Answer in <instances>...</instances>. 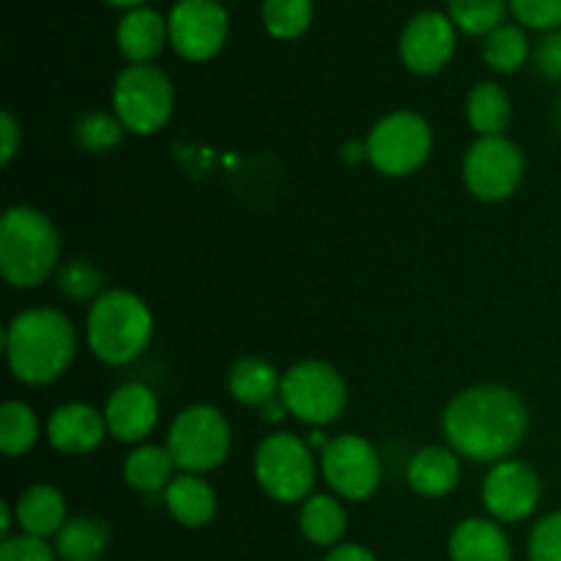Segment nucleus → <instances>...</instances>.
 I'll return each instance as SVG.
<instances>
[{
  "label": "nucleus",
  "mask_w": 561,
  "mask_h": 561,
  "mask_svg": "<svg viewBox=\"0 0 561 561\" xmlns=\"http://www.w3.org/2000/svg\"><path fill=\"white\" fill-rule=\"evenodd\" d=\"M16 518V513H11V504L9 502H0V535L3 540H9V531H11V520Z\"/></svg>",
  "instance_id": "ea45409f"
},
{
  "label": "nucleus",
  "mask_w": 561,
  "mask_h": 561,
  "mask_svg": "<svg viewBox=\"0 0 561 561\" xmlns=\"http://www.w3.org/2000/svg\"><path fill=\"white\" fill-rule=\"evenodd\" d=\"M20 142H22L20 124H16V118L9 113V110H3V113H0V162L9 164L11 159H14Z\"/></svg>",
  "instance_id": "e433bc0d"
},
{
  "label": "nucleus",
  "mask_w": 561,
  "mask_h": 561,
  "mask_svg": "<svg viewBox=\"0 0 561 561\" xmlns=\"http://www.w3.org/2000/svg\"><path fill=\"white\" fill-rule=\"evenodd\" d=\"M107 433L124 444L146 442L159 422V400L142 383H124L115 389L104 405Z\"/></svg>",
  "instance_id": "2eb2a0df"
},
{
  "label": "nucleus",
  "mask_w": 561,
  "mask_h": 561,
  "mask_svg": "<svg viewBox=\"0 0 561 561\" xmlns=\"http://www.w3.org/2000/svg\"><path fill=\"white\" fill-rule=\"evenodd\" d=\"M285 414H288V405H285V400L279 398V394L277 398L268 400V403L261 405V420H266V422H283Z\"/></svg>",
  "instance_id": "58836bf2"
},
{
  "label": "nucleus",
  "mask_w": 561,
  "mask_h": 561,
  "mask_svg": "<svg viewBox=\"0 0 561 561\" xmlns=\"http://www.w3.org/2000/svg\"><path fill=\"white\" fill-rule=\"evenodd\" d=\"M510 11L529 31L551 33L561 27V0H510Z\"/></svg>",
  "instance_id": "473e14b6"
},
{
  "label": "nucleus",
  "mask_w": 561,
  "mask_h": 561,
  "mask_svg": "<svg viewBox=\"0 0 561 561\" xmlns=\"http://www.w3.org/2000/svg\"><path fill=\"white\" fill-rule=\"evenodd\" d=\"M255 480L274 502H307L316 485V460L310 444L294 433L266 436L255 449Z\"/></svg>",
  "instance_id": "0eeeda50"
},
{
  "label": "nucleus",
  "mask_w": 561,
  "mask_h": 561,
  "mask_svg": "<svg viewBox=\"0 0 561 561\" xmlns=\"http://www.w3.org/2000/svg\"><path fill=\"white\" fill-rule=\"evenodd\" d=\"M329 447V438H323V433H312V436H310V449H321V453H323V449H327Z\"/></svg>",
  "instance_id": "79ce46f5"
},
{
  "label": "nucleus",
  "mask_w": 561,
  "mask_h": 561,
  "mask_svg": "<svg viewBox=\"0 0 561 561\" xmlns=\"http://www.w3.org/2000/svg\"><path fill=\"white\" fill-rule=\"evenodd\" d=\"M104 277L91 261L85 257H75V261L64 263L58 268V290L60 296L71 301H96L102 296Z\"/></svg>",
  "instance_id": "2f4dec72"
},
{
  "label": "nucleus",
  "mask_w": 561,
  "mask_h": 561,
  "mask_svg": "<svg viewBox=\"0 0 561 561\" xmlns=\"http://www.w3.org/2000/svg\"><path fill=\"white\" fill-rule=\"evenodd\" d=\"M164 507L186 529H201L217 515V493L197 474H181L164 491Z\"/></svg>",
  "instance_id": "412c9836"
},
{
  "label": "nucleus",
  "mask_w": 561,
  "mask_h": 561,
  "mask_svg": "<svg viewBox=\"0 0 561 561\" xmlns=\"http://www.w3.org/2000/svg\"><path fill=\"white\" fill-rule=\"evenodd\" d=\"M449 449L477 463H502L524 444L529 431L526 403L507 387L482 383L460 392L444 411Z\"/></svg>",
  "instance_id": "f257e3e1"
},
{
  "label": "nucleus",
  "mask_w": 561,
  "mask_h": 561,
  "mask_svg": "<svg viewBox=\"0 0 561 561\" xmlns=\"http://www.w3.org/2000/svg\"><path fill=\"white\" fill-rule=\"evenodd\" d=\"M124 124L118 115H110L104 110H91L82 115L75 126L77 146L88 153H104L113 151L121 140H124Z\"/></svg>",
  "instance_id": "7c9ffc66"
},
{
  "label": "nucleus",
  "mask_w": 561,
  "mask_h": 561,
  "mask_svg": "<svg viewBox=\"0 0 561 561\" xmlns=\"http://www.w3.org/2000/svg\"><path fill=\"white\" fill-rule=\"evenodd\" d=\"M482 502L499 524H520L540 504V477L520 460L493 463L482 482Z\"/></svg>",
  "instance_id": "ddd939ff"
},
{
  "label": "nucleus",
  "mask_w": 561,
  "mask_h": 561,
  "mask_svg": "<svg viewBox=\"0 0 561 561\" xmlns=\"http://www.w3.org/2000/svg\"><path fill=\"white\" fill-rule=\"evenodd\" d=\"M60 236L33 206H11L0 219V272L11 288H38L58 268Z\"/></svg>",
  "instance_id": "7ed1b4c3"
},
{
  "label": "nucleus",
  "mask_w": 561,
  "mask_h": 561,
  "mask_svg": "<svg viewBox=\"0 0 561 561\" xmlns=\"http://www.w3.org/2000/svg\"><path fill=\"white\" fill-rule=\"evenodd\" d=\"M367 162L389 179L416 173L433 151V129L420 113L394 110L383 115L365 140Z\"/></svg>",
  "instance_id": "423d86ee"
},
{
  "label": "nucleus",
  "mask_w": 561,
  "mask_h": 561,
  "mask_svg": "<svg viewBox=\"0 0 561 561\" xmlns=\"http://www.w3.org/2000/svg\"><path fill=\"white\" fill-rule=\"evenodd\" d=\"M14 513L22 535L47 540L66 526V499L53 485H33L22 493Z\"/></svg>",
  "instance_id": "aec40b11"
},
{
  "label": "nucleus",
  "mask_w": 561,
  "mask_h": 561,
  "mask_svg": "<svg viewBox=\"0 0 561 561\" xmlns=\"http://www.w3.org/2000/svg\"><path fill=\"white\" fill-rule=\"evenodd\" d=\"M55 557L58 553L47 546V540H38V537L16 535L0 546V561H55Z\"/></svg>",
  "instance_id": "f704fd0d"
},
{
  "label": "nucleus",
  "mask_w": 561,
  "mask_h": 561,
  "mask_svg": "<svg viewBox=\"0 0 561 561\" xmlns=\"http://www.w3.org/2000/svg\"><path fill=\"white\" fill-rule=\"evenodd\" d=\"M535 66L546 80L561 82V27L546 33L535 47Z\"/></svg>",
  "instance_id": "c9c22d12"
},
{
  "label": "nucleus",
  "mask_w": 561,
  "mask_h": 561,
  "mask_svg": "<svg viewBox=\"0 0 561 561\" xmlns=\"http://www.w3.org/2000/svg\"><path fill=\"white\" fill-rule=\"evenodd\" d=\"M458 27L442 11H420L400 33V58L414 75H438L453 60Z\"/></svg>",
  "instance_id": "4468645a"
},
{
  "label": "nucleus",
  "mask_w": 561,
  "mask_h": 561,
  "mask_svg": "<svg viewBox=\"0 0 561 561\" xmlns=\"http://www.w3.org/2000/svg\"><path fill=\"white\" fill-rule=\"evenodd\" d=\"M38 438V420L31 405L9 400L0 409V449L5 458L25 455Z\"/></svg>",
  "instance_id": "c85d7f7f"
},
{
  "label": "nucleus",
  "mask_w": 561,
  "mask_h": 561,
  "mask_svg": "<svg viewBox=\"0 0 561 561\" xmlns=\"http://www.w3.org/2000/svg\"><path fill=\"white\" fill-rule=\"evenodd\" d=\"M299 529L312 546H337L343 540L345 529H348V515H345L343 504L332 496H310L301 504L299 513Z\"/></svg>",
  "instance_id": "393cba45"
},
{
  "label": "nucleus",
  "mask_w": 561,
  "mask_h": 561,
  "mask_svg": "<svg viewBox=\"0 0 561 561\" xmlns=\"http://www.w3.org/2000/svg\"><path fill=\"white\" fill-rule=\"evenodd\" d=\"M312 16H316L312 0H263L261 3L263 27L283 42L305 36L312 25Z\"/></svg>",
  "instance_id": "cd10ccee"
},
{
  "label": "nucleus",
  "mask_w": 561,
  "mask_h": 561,
  "mask_svg": "<svg viewBox=\"0 0 561 561\" xmlns=\"http://www.w3.org/2000/svg\"><path fill=\"white\" fill-rule=\"evenodd\" d=\"M164 447L186 474H203L222 466L228 458L230 425L214 405H190L170 425Z\"/></svg>",
  "instance_id": "1a4fd4ad"
},
{
  "label": "nucleus",
  "mask_w": 561,
  "mask_h": 561,
  "mask_svg": "<svg viewBox=\"0 0 561 561\" xmlns=\"http://www.w3.org/2000/svg\"><path fill=\"white\" fill-rule=\"evenodd\" d=\"M321 469L329 488L345 502H365L381 485V460L365 436L345 433L321 453Z\"/></svg>",
  "instance_id": "f8f14e48"
},
{
  "label": "nucleus",
  "mask_w": 561,
  "mask_h": 561,
  "mask_svg": "<svg viewBox=\"0 0 561 561\" xmlns=\"http://www.w3.org/2000/svg\"><path fill=\"white\" fill-rule=\"evenodd\" d=\"M557 118H559V124H561V99L557 102Z\"/></svg>",
  "instance_id": "37998d69"
},
{
  "label": "nucleus",
  "mask_w": 561,
  "mask_h": 561,
  "mask_svg": "<svg viewBox=\"0 0 561 561\" xmlns=\"http://www.w3.org/2000/svg\"><path fill=\"white\" fill-rule=\"evenodd\" d=\"M104 3L115 5V9H126V11H131V9H140V5L146 3V0H104Z\"/></svg>",
  "instance_id": "a19ab883"
},
{
  "label": "nucleus",
  "mask_w": 561,
  "mask_h": 561,
  "mask_svg": "<svg viewBox=\"0 0 561 561\" xmlns=\"http://www.w3.org/2000/svg\"><path fill=\"white\" fill-rule=\"evenodd\" d=\"M279 398L288 405V414L305 425L323 427L343 416L348 405V389L343 376L321 359H305L283 376Z\"/></svg>",
  "instance_id": "6e6552de"
},
{
  "label": "nucleus",
  "mask_w": 561,
  "mask_h": 561,
  "mask_svg": "<svg viewBox=\"0 0 561 561\" xmlns=\"http://www.w3.org/2000/svg\"><path fill=\"white\" fill-rule=\"evenodd\" d=\"M453 561H513V546L504 529L485 518H466L449 535Z\"/></svg>",
  "instance_id": "a211bd4d"
},
{
  "label": "nucleus",
  "mask_w": 561,
  "mask_h": 561,
  "mask_svg": "<svg viewBox=\"0 0 561 561\" xmlns=\"http://www.w3.org/2000/svg\"><path fill=\"white\" fill-rule=\"evenodd\" d=\"M88 348L104 365H129L153 337V316L146 301L124 288L104 290L88 310Z\"/></svg>",
  "instance_id": "20e7f679"
},
{
  "label": "nucleus",
  "mask_w": 561,
  "mask_h": 561,
  "mask_svg": "<svg viewBox=\"0 0 561 561\" xmlns=\"http://www.w3.org/2000/svg\"><path fill=\"white\" fill-rule=\"evenodd\" d=\"M526 175V159L520 148L504 135L480 137L466 151L463 181L474 197L485 203H502L518 192Z\"/></svg>",
  "instance_id": "9d476101"
},
{
  "label": "nucleus",
  "mask_w": 561,
  "mask_h": 561,
  "mask_svg": "<svg viewBox=\"0 0 561 561\" xmlns=\"http://www.w3.org/2000/svg\"><path fill=\"white\" fill-rule=\"evenodd\" d=\"M405 480L414 493L442 499L460 482V455L449 447H425L411 458Z\"/></svg>",
  "instance_id": "6ab92c4d"
},
{
  "label": "nucleus",
  "mask_w": 561,
  "mask_h": 561,
  "mask_svg": "<svg viewBox=\"0 0 561 561\" xmlns=\"http://www.w3.org/2000/svg\"><path fill=\"white\" fill-rule=\"evenodd\" d=\"M323 561H376V557H373V551H367L365 546L343 542V546H334Z\"/></svg>",
  "instance_id": "4c0bfd02"
},
{
  "label": "nucleus",
  "mask_w": 561,
  "mask_h": 561,
  "mask_svg": "<svg viewBox=\"0 0 561 561\" xmlns=\"http://www.w3.org/2000/svg\"><path fill=\"white\" fill-rule=\"evenodd\" d=\"M228 387L239 403L263 405L272 398H277L279 387H283V376H279L272 362L247 356V359H239L230 367Z\"/></svg>",
  "instance_id": "4be33fe9"
},
{
  "label": "nucleus",
  "mask_w": 561,
  "mask_h": 561,
  "mask_svg": "<svg viewBox=\"0 0 561 561\" xmlns=\"http://www.w3.org/2000/svg\"><path fill=\"white\" fill-rule=\"evenodd\" d=\"M529 561H561V513L537 520L529 537Z\"/></svg>",
  "instance_id": "72a5a7b5"
},
{
  "label": "nucleus",
  "mask_w": 561,
  "mask_h": 561,
  "mask_svg": "<svg viewBox=\"0 0 561 561\" xmlns=\"http://www.w3.org/2000/svg\"><path fill=\"white\" fill-rule=\"evenodd\" d=\"M466 115H469L471 129L480 137H499L510 126L513 118V104L507 91L496 82H480L471 88L466 99Z\"/></svg>",
  "instance_id": "b1692460"
},
{
  "label": "nucleus",
  "mask_w": 561,
  "mask_h": 561,
  "mask_svg": "<svg viewBox=\"0 0 561 561\" xmlns=\"http://www.w3.org/2000/svg\"><path fill=\"white\" fill-rule=\"evenodd\" d=\"M531 47L529 38H526V31L520 25H510L504 22L502 27L485 36V44H482V58L491 66L493 71H502V75H513L529 58Z\"/></svg>",
  "instance_id": "bb28decb"
},
{
  "label": "nucleus",
  "mask_w": 561,
  "mask_h": 561,
  "mask_svg": "<svg viewBox=\"0 0 561 561\" xmlns=\"http://www.w3.org/2000/svg\"><path fill=\"white\" fill-rule=\"evenodd\" d=\"M507 0H449V20L469 36H491L504 25Z\"/></svg>",
  "instance_id": "c756f323"
},
{
  "label": "nucleus",
  "mask_w": 561,
  "mask_h": 561,
  "mask_svg": "<svg viewBox=\"0 0 561 561\" xmlns=\"http://www.w3.org/2000/svg\"><path fill=\"white\" fill-rule=\"evenodd\" d=\"M3 345L16 381L44 387L69 370L77 354V332L60 310L33 307L11 318Z\"/></svg>",
  "instance_id": "f03ea898"
},
{
  "label": "nucleus",
  "mask_w": 561,
  "mask_h": 561,
  "mask_svg": "<svg viewBox=\"0 0 561 561\" xmlns=\"http://www.w3.org/2000/svg\"><path fill=\"white\" fill-rule=\"evenodd\" d=\"M170 44L192 64H206L228 42L230 20L219 0H179L168 14Z\"/></svg>",
  "instance_id": "9b49d317"
},
{
  "label": "nucleus",
  "mask_w": 561,
  "mask_h": 561,
  "mask_svg": "<svg viewBox=\"0 0 561 561\" xmlns=\"http://www.w3.org/2000/svg\"><path fill=\"white\" fill-rule=\"evenodd\" d=\"M107 436L104 411L88 403H66L49 414L47 438L64 455H88Z\"/></svg>",
  "instance_id": "dca6fc26"
},
{
  "label": "nucleus",
  "mask_w": 561,
  "mask_h": 561,
  "mask_svg": "<svg viewBox=\"0 0 561 561\" xmlns=\"http://www.w3.org/2000/svg\"><path fill=\"white\" fill-rule=\"evenodd\" d=\"M113 110L126 131L153 135L173 118L175 91L170 77L153 64H129L113 85Z\"/></svg>",
  "instance_id": "39448f33"
},
{
  "label": "nucleus",
  "mask_w": 561,
  "mask_h": 561,
  "mask_svg": "<svg viewBox=\"0 0 561 561\" xmlns=\"http://www.w3.org/2000/svg\"><path fill=\"white\" fill-rule=\"evenodd\" d=\"M175 460L168 447H157V444H142V447L131 449V455L124 463V480L126 485L135 488L140 493H157L168 491L173 477Z\"/></svg>",
  "instance_id": "5701e85b"
},
{
  "label": "nucleus",
  "mask_w": 561,
  "mask_h": 561,
  "mask_svg": "<svg viewBox=\"0 0 561 561\" xmlns=\"http://www.w3.org/2000/svg\"><path fill=\"white\" fill-rule=\"evenodd\" d=\"M115 42L129 64H151L170 42L168 20L148 5L126 11L115 31Z\"/></svg>",
  "instance_id": "f3484780"
},
{
  "label": "nucleus",
  "mask_w": 561,
  "mask_h": 561,
  "mask_svg": "<svg viewBox=\"0 0 561 561\" xmlns=\"http://www.w3.org/2000/svg\"><path fill=\"white\" fill-rule=\"evenodd\" d=\"M110 542V529L99 518H71L55 537V553L64 561H99Z\"/></svg>",
  "instance_id": "a878e982"
}]
</instances>
